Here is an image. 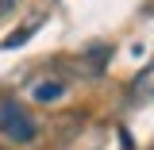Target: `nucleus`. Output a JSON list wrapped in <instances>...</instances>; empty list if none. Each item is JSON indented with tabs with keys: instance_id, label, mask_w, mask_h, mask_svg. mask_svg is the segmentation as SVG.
<instances>
[{
	"instance_id": "1",
	"label": "nucleus",
	"mask_w": 154,
	"mask_h": 150,
	"mask_svg": "<svg viewBox=\"0 0 154 150\" xmlns=\"http://www.w3.org/2000/svg\"><path fill=\"white\" fill-rule=\"evenodd\" d=\"M0 127H4V135L8 139H16V142H31L35 139V123H31V115L19 112L16 104H0Z\"/></svg>"
},
{
	"instance_id": "2",
	"label": "nucleus",
	"mask_w": 154,
	"mask_h": 150,
	"mask_svg": "<svg viewBox=\"0 0 154 150\" xmlns=\"http://www.w3.org/2000/svg\"><path fill=\"white\" fill-rule=\"evenodd\" d=\"M62 96V81H38L35 85V100H58Z\"/></svg>"
},
{
	"instance_id": "3",
	"label": "nucleus",
	"mask_w": 154,
	"mask_h": 150,
	"mask_svg": "<svg viewBox=\"0 0 154 150\" xmlns=\"http://www.w3.org/2000/svg\"><path fill=\"white\" fill-rule=\"evenodd\" d=\"M35 27H38V23H27V27H23L19 35H8V38H4V42H0V46H19V42H27V38L35 35Z\"/></svg>"
},
{
	"instance_id": "4",
	"label": "nucleus",
	"mask_w": 154,
	"mask_h": 150,
	"mask_svg": "<svg viewBox=\"0 0 154 150\" xmlns=\"http://www.w3.org/2000/svg\"><path fill=\"white\" fill-rule=\"evenodd\" d=\"M8 4H12V0H0V12H4V8H8Z\"/></svg>"
}]
</instances>
